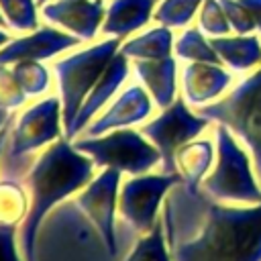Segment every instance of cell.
I'll use <instances>...</instances> for the list:
<instances>
[{
	"label": "cell",
	"mask_w": 261,
	"mask_h": 261,
	"mask_svg": "<svg viewBox=\"0 0 261 261\" xmlns=\"http://www.w3.org/2000/svg\"><path fill=\"white\" fill-rule=\"evenodd\" d=\"M135 71L159 108H167L169 104H173L177 90V63L171 55L163 59H135Z\"/></svg>",
	"instance_id": "16"
},
{
	"label": "cell",
	"mask_w": 261,
	"mask_h": 261,
	"mask_svg": "<svg viewBox=\"0 0 261 261\" xmlns=\"http://www.w3.org/2000/svg\"><path fill=\"white\" fill-rule=\"evenodd\" d=\"M37 4H39V6H45V4H47V0H37Z\"/></svg>",
	"instance_id": "35"
},
{
	"label": "cell",
	"mask_w": 261,
	"mask_h": 261,
	"mask_svg": "<svg viewBox=\"0 0 261 261\" xmlns=\"http://www.w3.org/2000/svg\"><path fill=\"white\" fill-rule=\"evenodd\" d=\"M237 135L224 126H216L218 159L214 169L204 177L202 190L224 204H261V184H257L247 151L234 139Z\"/></svg>",
	"instance_id": "4"
},
{
	"label": "cell",
	"mask_w": 261,
	"mask_h": 261,
	"mask_svg": "<svg viewBox=\"0 0 261 261\" xmlns=\"http://www.w3.org/2000/svg\"><path fill=\"white\" fill-rule=\"evenodd\" d=\"M29 212V198L24 190L14 181H2L0 184V222L16 224L18 220H24Z\"/></svg>",
	"instance_id": "23"
},
{
	"label": "cell",
	"mask_w": 261,
	"mask_h": 261,
	"mask_svg": "<svg viewBox=\"0 0 261 261\" xmlns=\"http://www.w3.org/2000/svg\"><path fill=\"white\" fill-rule=\"evenodd\" d=\"M118 49H120V39L112 37L53 63L59 82L61 120L65 130L71 126L90 90L100 80V75L104 73L112 57L118 53Z\"/></svg>",
	"instance_id": "5"
},
{
	"label": "cell",
	"mask_w": 261,
	"mask_h": 261,
	"mask_svg": "<svg viewBox=\"0 0 261 261\" xmlns=\"http://www.w3.org/2000/svg\"><path fill=\"white\" fill-rule=\"evenodd\" d=\"M171 49H173L171 29L159 24L122 43L118 53H122L126 59L128 57L130 59H163L171 55Z\"/></svg>",
	"instance_id": "20"
},
{
	"label": "cell",
	"mask_w": 261,
	"mask_h": 261,
	"mask_svg": "<svg viewBox=\"0 0 261 261\" xmlns=\"http://www.w3.org/2000/svg\"><path fill=\"white\" fill-rule=\"evenodd\" d=\"M175 55L186 61H202V63H220L218 53L210 45V39L204 37V31L200 27L186 29L179 39L173 45Z\"/></svg>",
	"instance_id": "21"
},
{
	"label": "cell",
	"mask_w": 261,
	"mask_h": 261,
	"mask_svg": "<svg viewBox=\"0 0 261 261\" xmlns=\"http://www.w3.org/2000/svg\"><path fill=\"white\" fill-rule=\"evenodd\" d=\"M161 218L171 261H261V204L230 206L179 181Z\"/></svg>",
	"instance_id": "1"
},
{
	"label": "cell",
	"mask_w": 261,
	"mask_h": 261,
	"mask_svg": "<svg viewBox=\"0 0 261 261\" xmlns=\"http://www.w3.org/2000/svg\"><path fill=\"white\" fill-rule=\"evenodd\" d=\"M220 4L237 35H251V31H255V22L241 0H220Z\"/></svg>",
	"instance_id": "29"
},
{
	"label": "cell",
	"mask_w": 261,
	"mask_h": 261,
	"mask_svg": "<svg viewBox=\"0 0 261 261\" xmlns=\"http://www.w3.org/2000/svg\"><path fill=\"white\" fill-rule=\"evenodd\" d=\"M241 2L247 8V12L251 14V18L255 22V29L261 31V0H241Z\"/></svg>",
	"instance_id": "31"
},
{
	"label": "cell",
	"mask_w": 261,
	"mask_h": 261,
	"mask_svg": "<svg viewBox=\"0 0 261 261\" xmlns=\"http://www.w3.org/2000/svg\"><path fill=\"white\" fill-rule=\"evenodd\" d=\"M8 41H12V39H10V35H8V33H4V31H0V47H4Z\"/></svg>",
	"instance_id": "33"
},
{
	"label": "cell",
	"mask_w": 261,
	"mask_h": 261,
	"mask_svg": "<svg viewBox=\"0 0 261 261\" xmlns=\"http://www.w3.org/2000/svg\"><path fill=\"white\" fill-rule=\"evenodd\" d=\"M73 147L86 153L96 165L112 167L130 175L147 173L151 167L161 163L159 149L151 141H145L143 133L133 128H116L102 137H88L73 143Z\"/></svg>",
	"instance_id": "6"
},
{
	"label": "cell",
	"mask_w": 261,
	"mask_h": 261,
	"mask_svg": "<svg viewBox=\"0 0 261 261\" xmlns=\"http://www.w3.org/2000/svg\"><path fill=\"white\" fill-rule=\"evenodd\" d=\"M212 161L214 145L210 139H194L179 147L175 153V169L181 175V184L190 190H200Z\"/></svg>",
	"instance_id": "18"
},
{
	"label": "cell",
	"mask_w": 261,
	"mask_h": 261,
	"mask_svg": "<svg viewBox=\"0 0 261 261\" xmlns=\"http://www.w3.org/2000/svg\"><path fill=\"white\" fill-rule=\"evenodd\" d=\"M0 261H20L14 249V224L0 222Z\"/></svg>",
	"instance_id": "30"
},
{
	"label": "cell",
	"mask_w": 261,
	"mask_h": 261,
	"mask_svg": "<svg viewBox=\"0 0 261 261\" xmlns=\"http://www.w3.org/2000/svg\"><path fill=\"white\" fill-rule=\"evenodd\" d=\"M200 29L212 37H224L232 31L220 0H204L200 8Z\"/></svg>",
	"instance_id": "27"
},
{
	"label": "cell",
	"mask_w": 261,
	"mask_h": 261,
	"mask_svg": "<svg viewBox=\"0 0 261 261\" xmlns=\"http://www.w3.org/2000/svg\"><path fill=\"white\" fill-rule=\"evenodd\" d=\"M94 161L69 145L65 139H57L45 153L39 155L29 173V212L20 228V245L24 261H35V237L45 214L63 198L84 188L92 179Z\"/></svg>",
	"instance_id": "2"
},
{
	"label": "cell",
	"mask_w": 261,
	"mask_h": 261,
	"mask_svg": "<svg viewBox=\"0 0 261 261\" xmlns=\"http://www.w3.org/2000/svg\"><path fill=\"white\" fill-rule=\"evenodd\" d=\"M80 43V37L63 31L45 27L37 29L27 37L8 41L0 49V65H12L18 61H43Z\"/></svg>",
	"instance_id": "11"
},
{
	"label": "cell",
	"mask_w": 261,
	"mask_h": 261,
	"mask_svg": "<svg viewBox=\"0 0 261 261\" xmlns=\"http://www.w3.org/2000/svg\"><path fill=\"white\" fill-rule=\"evenodd\" d=\"M59 116H61V100L57 96L45 98L33 108L24 110L12 130L10 155L20 157L29 151H35L59 139L61 135Z\"/></svg>",
	"instance_id": "10"
},
{
	"label": "cell",
	"mask_w": 261,
	"mask_h": 261,
	"mask_svg": "<svg viewBox=\"0 0 261 261\" xmlns=\"http://www.w3.org/2000/svg\"><path fill=\"white\" fill-rule=\"evenodd\" d=\"M6 120H8V108L0 104V130L6 126Z\"/></svg>",
	"instance_id": "32"
},
{
	"label": "cell",
	"mask_w": 261,
	"mask_h": 261,
	"mask_svg": "<svg viewBox=\"0 0 261 261\" xmlns=\"http://www.w3.org/2000/svg\"><path fill=\"white\" fill-rule=\"evenodd\" d=\"M4 137H6V126L0 130V151H2V145H4Z\"/></svg>",
	"instance_id": "34"
},
{
	"label": "cell",
	"mask_w": 261,
	"mask_h": 261,
	"mask_svg": "<svg viewBox=\"0 0 261 261\" xmlns=\"http://www.w3.org/2000/svg\"><path fill=\"white\" fill-rule=\"evenodd\" d=\"M159 0H112L106 8L102 33L122 39L149 22Z\"/></svg>",
	"instance_id": "17"
},
{
	"label": "cell",
	"mask_w": 261,
	"mask_h": 261,
	"mask_svg": "<svg viewBox=\"0 0 261 261\" xmlns=\"http://www.w3.org/2000/svg\"><path fill=\"white\" fill-rule=\"evenodd\" d=\"M24 98H27V94L18 86L12 69L6 65H0V104L10 110L14 106H20L24 102Z\"/></svg>",
	"instance_id": "28"
},
{
	"label": "cell",
	"mask_w": 261,
	"mask_h": 261,
	"mask_svg": "<svg viewBox=\"0 0 261 261\" xmlns=\"http://www.w3.org/2000/svg\"><path fill=\"white\" fill-rule=\"evenodd\" d=\"M10 69L27 96H37L49 86V73L39 61H18L12 63Z\"/></svg>",
	"instance_id": "26"
},
{
	"label": "cell",
	"mask_w": 261,
	"mask_h": 261,
	"mask_svg": "<svg viewBox=\"0 0 261 261\" xmlns=\"http://www.w3.org/2000/svg\"><path fill=\"white\" fill-rule=\"evenodd\" d=\"M124 261H171L167 239H165V228H163V218L157 220L149 232L139 237L135 249L126 255Z\"/></svg>",
	"instance_id": "22"
},
{
	"label": "cell",
	"mask_w": 261,
	"mask_h": 261,
	"mask_svg": "<svg viewBox=\"0 0 261 261\" xmlns=\"http://www.w3.org/2000/svg\"><path fill=\"white\" fill-rule=\"evenodd\" d=\"M126 73H128V61H126V57L122 53H116L112 57V61L108 63V67L104 69V73L100 75V80L90 90V94L84 100V104H82L77 116L73 118L71 126L65 130V139H73L94 118V114L102 106H106V102L116 94V90L120 88V84L126 80Z\"/></svg>",
	"instance_id": "14"
},
{
	"label": "cell",
	"mask_w": 261,
	"mask_h": 261,
	"mask_svg": "<svg viewBox=\"0 0 261 261\" xmlns=\"http://www.w3.org/2000/svg\"><path fill=\"white\" fill-rule=\"evenodd\" d=\"M0 10L4 20L14 31H37V6L35 0H0Z\"/></svg>",
	"instance_id": "25"
},
{
	"label": "cell",
	"mask_w": 261,
	"mask_h": 261,
	"mask_svg": "<svg viewBox=\"0 0 261 261\" xmlns=\"http://www.w3.org/2000/svg\"><path fill=\"white\" fill-rule=\"evenodd\" d=\"M181 181L179 173H141L128 179L118 194V210L120 216L130 224L133 230L145 234L149 232L157 218L159 208L167 192Z\"/></svg>",
	"instance_id": "8"
},
{
	"label": "cell",
	"mask_w": 261,
	"mask_h": 261,
	"mask_svg": "<svg viewBox=\"0 0 261 261\" xmlns=\"http://www.w3.org/2000/svg\"><path fill=\"white\" fill-rule=\"evenodd\" d=\"M4 24H6V20H4V16L0 14V27H4Z\"/></svg>",
	"instance_id": "36"
},
{
	"label": "cell",
	"mask_w": 261,
	"mask_h": 261,
	"mask_svg": "<svg viewBox=\"0 0 261 261\" xmlns=\"http://www.w3.org/2000/svg\"><path fill=\"white\" fill-rule=\"evenodd\" d=\"M208 118L202 114H194L184 98H175L173 104L163 108V112L151 122L141 126V133L159 149L161 167L165 173H177L175 169V153L186 143L194 141L206 126Z\"/></svg>",
	"instance_id": "7"
},
{
	"label": "cell",
	"mask_w": 261,
	"mask_h": 261,
	"mask_svg": "<svg viewBox=\"0 0 261 261\" xmlns=\"http://www.w3.org/2000/svg\"><path fill=\"white\" fill-rule=\"evenodd\" d=\"M120 173L118 169L104 167L102 173L88 181L86 190L73 200L77 210L90 218V222L96 226V230L102 237V243L106 247V253L110 257L116 255V230H114V212L118 202V186H120Z\"/></svg>",
	"instance_id": "9"
},
{
	"label": "cell",
	"mask_w": 261,
	"mask_h": 261,
	"mask_svg": "<svg viewBox=\"0 0 261 261\" xmlns=\"http://www.w3.org/2000/svg\"><path fill=\"white\" fill-rule=\"evenodd\" d=\"M104 14L106 8L102 0H55L43 6V16L49 22L86 41L96 37L104 22Z\"/></svg>",
	"instance_id": "12"
},
{
	"label": "cell",
	"mask_w": 261,
	"mask_h": 261,
	"mask_svg": "<svg viewBox=\"0 0 261 261\" xmlns=\"http://www.w3.org/2000/svg\"><path fill=\"white\" fill-rule=\"evenodd\" d=\"M210 45L218 53L220 61L234 71H247L261 65V39L257 35L212 37Z\"/></svg>",
	"instance_id": "19"
},
{
	"label": "cell",
	"mask_w": 261,
	"mask_h": 261,
	"mask_svg": "<svg viewBox=\"0 0 261 261\" xmlns=\"http://www.w3.org/2000/svg\"><path fill=\"white\" fill-rule=\"evenodd\" d=\"M151 94L141 88V86H130L126 88L108 108L106 112L96 118L90 126H88V135L90 137H100L108 130H116V128H126L130 124H137L141 120H145L149 114H151Z\"/></svg>",
	"instance_id": "13"
},
{
	"label": "cell",
	"mask_w": 261,
	"mask_h": 261,
	"mask_svg": "<svg viewBox=\"0 0 261 261\" xmlns=\"http://www.w3.org/2000/svg\"><path fill=\"white\" fill-rule=\"evenodd\" d=\"M230 82L232 75L224 67H220V63L190 61L181 73L184 96L194 106H204L208 102H214L220 94H224Z\"/></svg>",
	"instance_id": "15"
},
{
	"label": "cell",
	"mask_w": 261,
	"mask_h": 261,
	"mask_svg": "<svg viewBox=\"0 0 261 261\" xmlns=\"http://www.w3.org/2000/svg\"><path fill=\"white\" fill-rule=\"evenodd\" d=\"M198 114L228 126L251 149L255 175L261 184V65L226 96L198 106Z\"/></svg>",
	"instance_id": "3"
},
{
	"label": "cell",
	"mask_w": 261,
	"mask_h": 261,
	"mask_svg": "<svg viewBox=\"0 0 261 261\" xmlns=\"http://www.w3.org/2000/svg\"><path fill=\"white\" fill-rule=\"evenodd\" d=\"M202 2L204 0H161V4L153 12V18L159 24L169 27V29L186 27L194 18Z\"/></svg>",
	"instance_id": "24"
}]
</instances>
